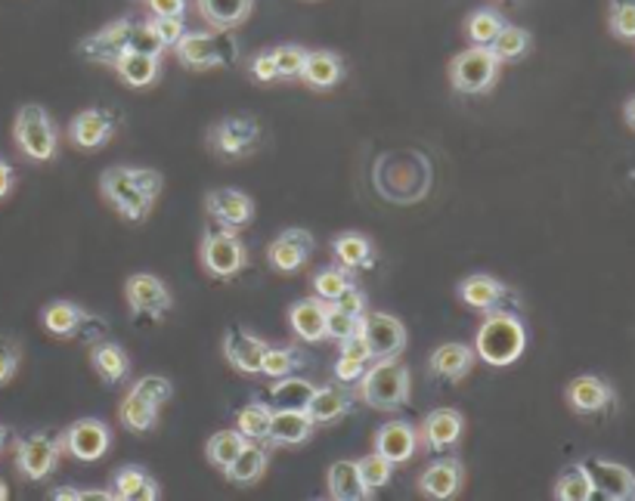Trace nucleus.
<instances>
[{
    "instance_id": "f257e3e1",
    "label": "nucleus",
    "mask_w": 635,
    "mask_h": 501,
    "mask_svg": "<svg viewBox=\"0 0 635 501\" xmlns=\"http://www.w3.org/2000/svg\"><path fill=\"white\" fill-rule=\"evenodd\" d=\"M162 189L164 177L162 171H155V167L122 164V167H105L103 174H100L103 199L122 214L124 221L130 223H144L152 214Z\"/></svg>"
},
{
    "instance_id": "f03ea898",
    "label": "nucleus",
    "mask_w": 635,
    "mask_h": 501,
    "mask_svg": "<svg viewBox=\"0 0 635 501\" xmlns=\"http://www.w3.org/2000/svg\"><path fill=\"white\" fill-rule=\"evenodd\" d=\"M527 350V328L518 313L512 310H493L487 313L484 325L477 328L474 338V353L490 368H509L524 356Z\"/></svg>"
},
{
    "instance_id": "7ed1b4c3",
    "label": "nucleus",
    "mask_w": 635,
    "mask_h": 501,
    "mask_svg": "<svg viewBox=\"0 0 635 501\" xmlns=\"http://www.w3.org/2000/svg\"><path fill=\"white\" fill-rule=\"evenodd\" d=\"M177 60L192 72H208V68H233L242 47L233 38V32H186L184 38L174 43Z\"/></svg>"
},
{
    "instance_id": "20e7f679",
    "label": "nucleus",
    "mask_w": 635,
    "mask_h": 501,
    "mask_svg": "<svg viewBox=\"0 0 635 501\" xmlns=\"http://www.w3.org/2000/svg\"><path fill=\"white\" fill-rule=\"evenodd\" d=\"M360 400L378 412H397L410 402V368L403 362L375 360L360 378Z\"/></svg>"
},
{
    "instance_id": "39448f33",
    "label": "nucleus",
    "mask_w": 635,
    "mask_h": 501,
    "mask_svg": "<svg viewBox=\"0 0 635 501\" xmlns=\"http://www.w3.org/2000/svg\"><path fill=\"white\" fill-rule=\"evenodd\" d=\"M13 140L28 161H53L60 152V130L38 102H25L13 121Z\"/></svg>"
},
{
    "instance_id": "423d86ee",
    "label": "nucleus",
    "mask_w": 635,
    "mask_h": 501,
    "mask_svg": "<svg viewBox=\"0 0 635 501\" xmlns=\"http://www.w3.org/2000/svg\"><path fill=\"white\" fill-rule=\"evenodd\" d=\"M499 65L502 62L493 57L490 47H477L472 43L469 50L456 53L450 62V84L456 93L477 97L487 93L493 84L499 80Z\"/></svg>"
},
{
    "instance_id": "0eeeda50",
    "label": "nucleus",
    "mask_w": 635,
    "mask_h": 501,
    "mask_svg": "<svg viewBox=\"0 0 635 501\" xmlns=\"http://www.w3.org/2000/svg\"><path fill=\"white\" fill-rule=\"evenodd\" d=\"M199 261L208 270V276L229 281L236 279L248 266L246 241L236 236V229H211L199 245Z\"/></svg>"
},
{
    "instance_id": "6e6552de",
    "label": "nucleus",
    "mask_w": 635,
    "mask_h": 501,
    "mask_svg": "<svg viewBox=\"0 0 635 501\" xmlns=\"http://www.w3.org/2000/svg\"><path fill=\"white\" fill-rule=\"evenodd\" d=\"M261 142V124L251 115H226L208 130V146L217 159L236 161L251 155Z\"/></svg>"
},
{
    "instance_id": "1a4fd4ad",
    "label": "nucleus",
    "mask_w": 635,
    "mask_h": 501,
    "mask_svg": "<svg viewBox=\"0 0 635 501\" xmlns=\"http://www.w3.org/2000/svg\"><path fill=\"white\" fill-rule=\"evenodd\" d=\"M124 301L130 306L134 320H152L162 322L164 313H171L174 295L155 273H134L124 281Z\"/></svg>"
},
{
    "instance_id": "9d476101",
    "label": "nucleus",
    "mask_w": 635,
    "mask_h": 501,
    "mask_svg": "<svg viewBox=\"0 0 635 501\" xmlns=\"http://www.w3.org/2000/svg\"><path fill=\"white\" fill-rule=\"evenodd\" d=\"M60 455V437H53V434H32V437L16 442V471L22 474V480L41 483L57 471Z\"/></svg>"
},
{
    "instance_id": "9b49d317",
    "label": "nucleus",
    "mask_w": 635,
    "mask_h": 501,
    "mask_svg": "<svg viewBox=\"0 0 635 501\" xmlns=\"http://www.w3.org/2000/svg\"><path fill=\"white\" fill-rule=\"evenodd\" d=\"M62 452H69L75 462H100L112 446V427L100 418H78L60 434Z\"/></svg>"
},
{
    "instance_id": "f8f14e48",
    "label": "nucleus",
    "mask_w": 635,
    "mask_h": 501,
    "mask_svg": "<svg viewBox=\"0 0 635 501\" xmlns=\"http://www.w3.org/2000/svg\"><path fill=\"white\" fill-rule=\"evenodd\" d=\"M313 251H316V239H313V233L304 229V226H291L286 233H279L276 239L270 241V248H266V261L270 266L276 270V273H283V276H295L298 270H304L308 261L313 258Z\"/></svg>"
},
{
    "instance_id": "ddd939ff",
    "label": "nucleus",
    "mask_w": 635,
    "mask_h": 501,
    "mask_svg": "<svg viewBox=\"0 0 635 501\" xmlns=\"http://www.w3.org/2000/svg\"><path fill=\"white\" fill-rule=\"evenodd\" d=\"M360 331L370 343L372 360H394L407 350V325L390 313H363Z\"/></svg>"
},
{
    "instance_id": "4468645a",
    "label": "nucleus",
    "mask_w": 635,
    "mask_h": 501,
    "mask_svg": "<svg viewBox=\"0 0 635 501\" xmlns=\"http://www.w3.org/2000/svg\"><path fill=\"white\" fill-rule=\"evenodd\" d=\"M119 130V115L112 109H84L69 121V140L84 152H100Z\"/></svg>"
},
{
    "instance_id": "2eb2a0df",
    "label": "nucleus",
    "mask_w": 635,
    "mask_h": 501,
    "mask_svg": "<svg viewBox=\"0 0 635 501\" xmlns=\"http://www.w3.org/2000/svg\"><path fill=\"white\" fill-rule=\"evenodd\" d=\"M589 480H593V492L608 501H630L635 499V474L626 464L608 462V459H586L583 462Z\"/></svg>"
},
{
    "instance_id": "dca6fc26",
    "label": "nucleus",
    "mask_w": 635,
    "mask_h": 501,
    "mask_svg": "<svg viewBox=\"0 0 635 501\" xmlns=\"http://www.w3.org/2000/svg\"><path fill=\"white\" fill-rule=\"evenodd\" d=\"M41 322L53 338H82L84 331H97V328H103L105 331V325L100 322V316L87 313L84 306H78V303L72 301L47 303L41 310Z\"/></svg>"
},
{
    "instance_id": "f3484780",
    "label": "nucleus",
    "mask_w": 635,
    "mask_h": 501,
    "mask_svg": "<svg viewBox=\"0 0 635 501\" xmlns=\"http://www.w3.org/2000/svg\"><path fill=\"white\" fill-rule=\"evenodd\" d=\"M459 301L465 303V306H472L477 313H493V310H502L506 303L518 301L514 298V291L506 285V281H499L496 276H487V273H472V276H465V279L459 281Z\"/></svg>"
},
{
    "instance_id": "a211bd4d",
    "label": "nucleus",
    "mask_w": 635,
    "mask_h": 501,
    "mask_svg": "<svg viewBox=\"0 0 635 501\" xmlns=\"http://www.w3.org/2000/svg\"><path fill=\"white\" fill-rule=\"evenodd\" d=\"M206 211L211 221H217L226 229H242L254 221V201L242 189H211L206 196Z\"/></svg>"
},
{
    "instance_id": "6ab92c4d",
    "label": "nucleus",
    "mask_w": 635,
    "mask_h": 501,
    "mask_svg": "<svg viewBox=\"0 0 635 501\" xmlns=\"http://www.w3.org/2000/svg\"><path fill=\"white\" fill-rule=\"evenodd\" d=\"M130 25H134V20H115L109 22L105 28H100V32H94L90 38H84L82 47H78L84 60L112 68L119 62V57L127 50V43H130Z\"/></svg>"
},
{
    "instance_id": "aec40b11",
    "label": "nucleus",
    "mask_w": 635,
    "mask_h": 501,
    "mask_svg": "<svg viewBox=\"0 0 635 501\" xmlns=\"http://www.w3.org/2000/svg\"><path fill=\"white\" fill-rule=\"evenodd\" d=\"M564 400L576 415H601L617 402V393L611 384L598 375H580L564 387Z\"/></svg>"
},
{
    "instance_id": "412c9836",
    "label": "nucleus",
    "mask_w": 635,
    "mask_h": 501,
    "mask_svg": "<svg viewBox=\"0 0 635 501\" xmlns=\"http://www.w3.org/2000/svg\"><path fill=\"white\" fill-rule=\"evenodd\" d=\"M465 434V415L459 409H434L419 427V442L431 452H447Z\"/></svg>"
},
{
    "instance_id": "4be33fe9",
    "label": "nucleus",
    "mask_w": 635,
    "mask_h": 501,
    "mask_svg": "<svg viewBox=\"0 0 635 501\" xmlns=\"http://www.w3.org/2000/svg\"><path fill=\"white\" fill-rule=\"evenodd\" d=\"M462 483H465V464L459 462V459H437V462H431L428 467L422 471V477H419V492H422L425 499L447 501L459 496Z\"/></svg>"
},
{
    "instance_id": "5701e85b",
    "label": "nucleus",
    "mask_w": 635,
    "mask_h": 501,
    "mask_svg": "<svg viewBox=\"0 0 635 501\" xmlns=\"http://www.w3.org/2000/svg\"><path fill=\"white\" fill-rule=\"evenodd\" d=\"M474 362H477V353H474L472 343L450 341V343H440V347L431 353L428 368L434 378H440V381H447V384H459L472 375Z\"/></svg>"
},
{
    "instance_id": "b1692460",
    "label": "nucleus",
    "mask_w": 635,
    "mask_h": 501,
    "mask_svg": "<svg viewBox=\"0 0 635 501\" xmlns=\"http://www.w3.org/2000/svg\"><path fill=\"white\" fill-rule=\"evenodd\" d=\"M326 316L328 303L323 298H301L288 306V328L298 341L320 343L326 341Z\"/></svg>"
},
{
    "instance_id": "393cba45",
    "label": "nucleus",
    "mask_w": 635,
    "mask_h": 501,
    "mask_svg": "<svg viewBox=\"0 0 635 501\" xmlns=\"http://www.w3.org/2000/svg\"><path fill=\"white\" fill-rule=\"evenodd\" d=\"M266 341L251 335L246 328H229L224 335V356L239 375H261Z\"/></svg>"
},
{
    "instance_id": "a878e982",
    "label": "nucleus",
    "mask_w": 635,
    "mask_h": 501,
    "mask_svg": "<svg viewBox=\"0 0 635 501\" xmlns=\"http://www.w3.org/2000/svg\"><path fill=\"white\" fill-rule=\"evenodd\" d=\"M415 449H419V430L410 422L394 418L375 430V452H382L388 462L407 464L415 455Z\"/></svg>"
},
{
    "instance_id": "bb28decb",
    "label": "nucleus",
    "mask_w": 635,
    "mask_h": 501,
    "mask_svg": "<svg viewBox=\"0 0 635 501\" xmlns=\"http://www.w3.org/2000/svg\"><path fill=\"white\" fill-rule=\"evenodd\" d=\"M313 418L308 409H273L266 442L273 446H304L313 437Z\"/></svg>"
},
{
    "instance_id": "cd10ccee",
    "label": "nucleus",
    "mask_w": 635,
    "mask_h": 501,
    "mask_svg": "<svg viewBox=\"0 0 635 501\" xmlns=\"http://www.w3.org/2000/svg\"><path fill=\"white\" fill-rule=\"evenodd\" d=\"M298 80H304L310 90H332L345 80V62L332 50H308Z\"/></svg>"
},
{
    "instance_id": "c85d7f7f",
    "label": "nucleus",
    "mask_w": 635,
    "mask_h": 501,
    "mask_svg": "<svg viewBox=\"0 0 635 501\" xmlns=\"http://www.w3.org/2000/svg\"><path fill=\"white\" fill-rule=\"evenodd\" d=\"M304 409H308V415L313 418V424H335L341 422L345 415H350L353 397H350L345 387L326 384V387H316V390L310 393V400Z\"/></svg>"
},
{
    "instance_id": "c756f323",
    "label": "nucleus",
    "mask_w": 635,
    "mask_h": 501,
    "mask_svg": "<svg viewBox=\"0 0 635 501\" xmlns=\"http://www.w3.org/2000/svg\"><path fill=\"white\" fill-rule=\"evenodd\" d=\"M196 10L208 22V28L233 32L251 16L254 0H196Z\"/></svg>"
},
{
    "instance_id": "7c9ffc66",
    "label": "nucleus",
    "mask_w": 635,
    "mask_h": 501,
    "mask_svg": "<svg viewBox=\"0 0 635 501\" xmlns=\"http://www.w3.org/2000/svg\"><path fill=\"white\" fill-rule=\"evenodd\" d=\"M112 68H115V75H119L122 84L134 87V90H144V87H152L159 80V75H162V60L159 57H149V53H137V50H124Z\"/></svg>"
},
{
    "instance_id": "2f4dec72",
    "label": "nucleus",
    "mask_w": 635,
    "mask_h": 501,
    "mask_svg": "<svg viewBox=\"0 0 635 501\" xmlns=\"http://www.w3.org/2000/svg\"><path fill=\"white\" fill-rule=\"evenodd\" d=\"M90 365L100 375V381L109 384V387L122 384L130 375V356H127V350H124L122 343L105 341V338L90 347Z\"/></svg>"
},
{
    "instance_id": "473e14b6",
    "label": "nucleus",
    "mask_w": 635,
    "mask_h": 501,
    "mask_svg": "<svg viewBox=\"0 0 635 501\" xmlns=\"http://www.w3.org/2000/svg\"><path fill=\"white\" fill-rule=\"evenodd\" d=\"M112 499L115 501H159L162 499V486L152 480L146 471L127 464L115 477H112Z\"/></svg>"
},
{
    "instance_id": "72a5a7b5",
    "label": "nucleus",
    "mask_w": 635,
    "mask_h": 501,
    "mask_svg": "<svg viewBox=\"0 0 635 501\" xmlns=\"http://www.w3.org/2000/svg\"><path fill=\"white\" fill-rule=\"evenodd\" d=\"M326 486H328V499L335 501H366L372 499V489H366V483L360 477L357 471V462H335L328 467L326 474Z\"/></svg>"
},
{
    "instance_id": "f704fd0d",
    "label": "nucleus",
    "mask_w": 635,
    "mask_h": 501,
    "mask_svg": "<svg viewBox=\"0 0 635 501\" xmlns=\"http://www.w3.org/2000/svg\"><path fill=\"white\" fill-rule=\"evenodd\" d=\"M159 412L162 409L149 400L144 390L130 387V393H124L122 405H119V422L130 434H149L159 424Z\"/></svg>"
},
{
    "instance_id": "c9c22d12",
    "label": "nucleus",
    "mask_w": 635,
    "mask_h": 501,
    "mask_svg": "<svg viewBox=\"0 0 635 501\" xmlns=\"http://www.w3.org/2000/svg\"><path fill=\"white\" fill-rule=\"evenodd\" d=\"M266 467H270V452H266L264 442L248 440L246 449L236 455V462L224 471V477L233 486H251V483H258L264 477Z\"/></svg>"
},
{
    "instance_id": "e433bc0d",
    "label": "nucleus",
    "mask_w": 635,
    "mask_h": 501,
    "mask_svg": "<svg viewBox=\"0 0 635 501\" xmlns=\"http://www.w3.org/2000/svg\"><path fill=\"white\" fill-rule=\"evenodd\" d=\"M332 251H335L338 263L348 266L350 273H363V270H370L372 263H375V245L363 233H341V236H335Z\"/></svg>"
},
{
    "instance_id": "4c0bfd02",
    "label": "nucleus",
    "mask_w": 635,
    "mask_h": 501,
    "mask_svg": "<svg viewBox=\"0 0 635 501\" xmlns=\"http://www.w3.org/2000/svg\"><path fill=\"white\" fill-rule=\"evenodd\" d=\"M304 350L298 343H286V347H266L264 360H261V375L266 378H286V375H295L298 368H304Z\"/></svg>"
},
{
    "instance_id": "58836bf2",
    "label": "nucleus",
    "mask_w": 635,
    "mask_h": 501,
    "mask_svg": "<svg viewBox=\"0 0 635 501\" xmlns=\"http://www.w3.org/2000/svg\"><path fill=\"white\" fill-rule=\"evenodd\" d=\"M248 446V437H242L239 430H217L211 434L206 442V459L211 467H217L224 474L229 464L236 462V455Z\"/></svg>"
},
{
    "instance_id": "ea45409f",
    "label": "nucleus",
    "mask_w": 635,
    "mask_h": 501,
    "mask_svg": "<svg viewBox=\"0 0 635 501\" xmlns=\"http://www.w3.org/2000/svg\"><path fill=\"white\" fill-rule=\"evenodd\" d=\"M531 43H533V35L527 32V28H521V25H502V32L493 38L490 50L493 57L499 62H518L524 60L527 53H531Z\"/></svg>"
},
{
    "instance_id": "a19ab883",
    "label": "nucleus",
    "mask_w": 635,
    "mask_h": 501,
    "mask_svg": "<svg viewBox=\"0 0 635 501\" xmlns=\"http://www.w3.org/2000/svg\"><path fill=\"white\" fill-rule=\"evenodd\" d=\"M316 387L304 378H295V375H286V378H276V384L270 387V405L276 409H304Z\"/></svg>"
},
{
    "instance_id": "79ce46f5",
    "label": "nucleus",
    "mask_w": 635,
    "mask_h": 501,
    "mask_svg": "<svg viewBox=\"0 0 635 501\" xmlns=\"http://www.w3.org/2000/svg\"><path fill=\"white\" fill-rule=\"evenodd\" d=\"M270 418H273V405L261 400H251L236 412V430L248 437V440H266L270 430Z\"/></svg>"
},
{
    "instance_id": "37998d69",
    "label": "nucleus",
    "mask_w": 635,
    "mask_h": 501,
    "mask_svg": "<svg viewBox=\"0 0 635 501\" xmlns=\"http://www.w3.org/2000/svg\"><path fill=\"white\" fill-rule=\"evenodd\" d=\"M555 499L558 501H589L595 499L593 492V480H589V474H586V467L583 462L574 464V467H568L558 480H555Z\"/></svg>"
},
{
    "instance_id": "c03bdc74",
    "label": "nucleus",
    "mask_w": 635,
    "mask_h": 501,
    "mask_svg": "<svg viewBox=\"0 0 635 501\" xmlns=\"http://www.w3.org/2000/svg\"><path fill=\"white\" fill-rule=\"evenodd\" d=\"M502 25H506L502 13H496L490 7H481V10H474L472 16L465 20V35L477 47H490L493 38L502 32Z\"/></svg>"
},
{
    "instance_id": "a18cd8bd",
    "label": "nucleus",
    "mask_w": 635,
    "mask_h": 501,
    "mask_svg": "<svg viewBox=\"0 0 635 501\" xmlns=\"http://www.w3.org/2000/svg\"><path fill=\"white\" fill-rule=\"evenodd\" d=\"M350 285H353V273H350L348 266H323L313 276V291H316V298H323L326 303L341 298Z\"/></svg>"
},
{
    "instance_id": "49530a36",
    "label": "nucleus",
    "mask_w": 635,
    "mask_h": 501,
    "mask_svg": "<svg viewBox=\"0 0 635 501\" xmlns=\"http://www.w3.org/2000/svg\"><path fill=\"white\" fill-rule=\"evenodd\" d=\"M394 467L397 464L388 462L382 452H372V455H363L360 462H357V471H360V477H363V483H366V489H385L390 483V477H394Z\"/></svg>"
},
{
    "instance_id": "de8ad7c7",
    "label": "nucleus",
    "mask_w": 635,
    "mask_h": 501,
    "mask_svg": "<svg viewBox=\"0 0 635 501\" xmlns=\"http://www.w3.org/2000/svg\"><path fill=\"white\" fill-rule=\"evenodd\" d=\"M127 50L149 53V57H159V60H162V53L167 50V47H164L162 38L155 35V28L149 25V20H144L130 25V43H127Z\"/></svg>"
},
{
    "instance_id": "09e8293b",
    "label": "nucleus",
    "mask_w": 635,
    "mask_h": 501,
    "mask_svg": "<svg viewBox=\"0 0 635 501\" xmlns=\"http://www.w3.org/2000/svg\"><path fill=\"white\" fill-rule=\"evenodd\" d=\"M304 57H308V50L298 47V43L276 47V50H273V60H276V68H279V80H298L301 65H304Z\"/></svg>"
},
{
    "instance_id": "8fccbe9b",
    "label": "nucleus",
    "mask_w": 635,
    "mask_h": 501,
    "mask_svg": "<svg viewBox=\"0 0 635 501\" xmlns=\"http://www.w3.org/2000/svg\"><path fill=\"white\" fill-rule=\"evenodd\" d=\"M611 32L620 40H635V0L611 3Z\"/></svg>"
},
{
    "instance_id": "3c124183",
    "label": "nucleus",
    "mask_w": 635,
    "mask_h": 501,
    "mask_svg": "<svg viewBox=\"0 0 635 501\" xmlns=\"http://www.w3.org/2000/svg\"><path fill=\"white\" fill-rule=\"evenodd\" d=\"M360 320H363V316H360ZM360 320H357V316H348V313H341V310H335V306L328 303L326 338L328 341H345L353 331H360Z\"/></svg>"
},
{
    "instance_id": "603ef678",
    "label": "nucleus",
    "mask_w": 635,
    "mask_h": 501,
    "mask_svg": "<svg viewBox=\"0 0 635 501\" xmlns=\"http://www.w3.org/2000/svg\"><path fill=\"white\" fill-rule=\"evenodd\" d=\"M22 362V347L13 338L0 335V387L16 378Z\"/></svg>"
},
{
    "instance_id": "864d4df0",
    "label": "nucleus",
    "mask_w": 635,
    "mask_h": 501,
    "mask_svg": "<svg viewBox=\"0 0 635 501\" xmlns=\"http://www.w3.org/2000/svg\"><path fill=\"white\" fill-rule=\"evenodd\" d=\"M149 25L155 28V35L162 38L167 50H174V43L186 35V25L180 16H149Z\"/></svg>"
},
{
    "instance_id": "5fc2aeb1",
    "label": "nucleus",
    "mask_w": 635,
    "mask_h": 501,
    "mask_svg": "<svg viewBox=\"0 0 635 501\" xmlns=\"http://www.w3.org/2000/svg\"><path fill=\"white\" fill-rule=\"evenodd\" d=\"M134 387H137V390H144L146 397L155 402L159 409L167 405L171 397H174V384L167 381V378H162V375H146V378H140Z\"/></svg>"
},
{
    "instance_id": "6e6d98bb",
    "label": "nucleus",
    "mask_w": 635,
    "mask_h": 501,
    "mask_svg": "<svg viewBox=\"0 0 635 501\" xmlns=\"http://www.w3.org/2000/svg\"><path fill=\"white\" fill-rule=\"evenodd\" d=\"M332 306H335V310H341V313H348V316H357V320H360V316L370 310V301H366V291H363L360 285H350L341 298H335V301H332Z\"/></svg>"
},
{
    "instance_id": "4d7b16f0",
    "label": "nucleus",
    "mask_w": 635,
    "mask_h": 501,
    "mask_svg": "<svg viewBox=\"0 0 635 501\" xmlns=\"http://www.w3.org/2000/svg\"><path fill=\"white\" fill-rule=\"evenodd\" d=\"M53 501H115L112 489H75V486H60L50 492Z\"/></svg>"
},
{
    "instance_id": "13d9d810",
    "label": "nucleus",
    "mask_w": 635,
    "mask_h": 501,
    "mask_svg": "<svg viewBox=\"0 0 635 501\" xmlns=\"http://www.w3.org/2000/svg\"><path fill=\"white\" fill-rule=\"evenodd\" d=\"M248 72L258 84H276L279 80V68H276V60H273V50L270 53H258L254 60L248 62Z\"/></svg>"
},
{
    "instance_id": "bf43d9fd",
    "label": "nucleus",
    "mask_w": 635,
    "mask_h": 501,
    "mask_svg": "<svg viewBox=\"0 0 635 501\" xmlns=\"http://www.w3.org/2000/svg\"><path fill=\"white\" fill-rule=\"evenodd\" d=\"M370 360H353V356H338L335 362V378L341 384H353L360 381L363 375H366V368H370Z\"/></svg>"
},
{
    "instance_id": "052dcab7",
    "label": "nucleus",
    "mask_w": 635,
    "mask_h": 501,
    "mask_svg": "<svg viewBox=\"0 0 635 501\" xmlns=\"http://www.w3.org/2000/svg\"><path fill=\"white\" fill-rule=\"evenodd\" d=\"M338 347H341V353L338 356H353V360H372V350L370 343H366V338H363V331H353L350 338H345V341H338Z\"/></svg>"
},
{
    "instance_id": "680f3d73",
    "label": "nucleus",
    "mask_w": 635,
    "mask_h": 501,
    "mask_svg": "<svg viewBox=\"0 0 635 501\" xmlns=\"http://www.w3.org/2000/svg\"><path fill=\"white\" fill-rule=\"evenodd\" d=\"M146 7L152 16H180L184 20L189 0H146Z\"/></svg>"
},
{
    "instance_id": "e2e57ef3",
    "label": "nucleus",
    "mask_w": 635,
    "mask_h": 501,
    "mask_svg": "<svg viewBox=\"0 0 635 501\" xmlns=\"http://www.w3.org/2000/svg\"><path fill=\"white\" fill-rule=\"evenodd\" d=\"M13 186H16V167L10 161L0 159V201L13 192Z\"/></svg>"
},
{
    "instance_id": "0e129e2a",
    "label": "nucleus",
    "mask_w": 635,
    "mask_h": 501,
    "mask_svg": "<svg viewBox=\"0 0 635 501\" xmlns=\"http://www.w3.org/2000/svg\"><path fill=\"white\" fill-rule=\"evenodd\" d=\"M623 115H626V124L635 130V97L626 102V109H623Z\"/></svg>"
},
{
    "instance_id": "69168bd1",
    "label": "nucleus",
    "mask_w": 635,
    "mask_h": 501,
    "mask_svg": "<svg viewBox=\"0 0 635 501\" xmlns=\"http://www.w3.org/2000/svg\"><path fill=\"white\" fill-rule=\"evenodd\" d=\"M7 437H10V430H7V427L0 424V452H3V446H7Z\"/></svg>"
},
{
    "instance_id": "338daca9",
    "label": "nucleus",
    "mask_w": 635,
    "mask_h": 501,
    "mask_svg": "<svg viewBox=\"0 0 635 501\" xmlns=\"http://www.w3.org/2000/svg\"><path fill=\"white\" fill-rule=\"evenodd\" d=\"M7 499H10V486L0 480V501H7Z\"/></svg>"
}]
</instances>
